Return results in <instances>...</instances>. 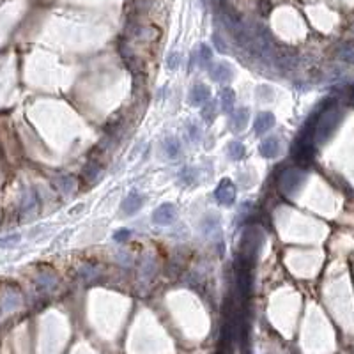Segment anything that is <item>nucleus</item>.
<instances>
[{"instance_id": "f257e3e1", "label": "nucleus", "mask_w": 354, "mask_h": 354, "mask_svg": "<svg viewBox=\"0 0 354 354\" xmlns=\"http://www.w3.org/2000/svg\"><path fill=\"white\" fill-rule=\"evenodd\" d=\"M342 119H344V112L338 106H328L326 110L320 114L317 126L314 131V142L315 144H324L331 135L335 133V129L340 126Z\"/></svg>"}, {"instance_id": "f03ea898", "label": "nucleus", "mask_w": 354, "mask_h": 354, "mask_svg": "<svg viewBox=\"0 0 354 354\" xmlns=\"http://www.w3.org/2000/svg\"><path fill=\"white\" fill-rule=\"evenodd\" d=\"M305 181V172L301 169H289L280 177V189L285 195L294 193Z\"/></svg>"}, {"instance_id": "7ed1b4c3", "label": "nucleus", "mask_w": 354, "mask_h": 354, "mask_svg": "<svg viewBox=\"0 0 354 354\" xmlns=\"http://www.w3.org/2000/svg\"><path fill=\"white\" fill-rule=\"evenodd\" d=\"M214 197L222 206H234L236 202V184L230 179H222L214 192Z\"/></svg>"}, {"instance_id": "20e7f679", "label": "nucleus", "mask_w": 354, "mask_h": 354, "mask_svg": "<svg viewBox=\"0 0 354 354\" xmlns=\"http://www.w3.org/2000/svg\"><path fill=\"white\" fill-rule=\"evenodd\" d=\"M177 218V209L174 204H161L152 212V222L156 225H172Z\"/></svg>"}, {"instance_id": "39448f33", "label": "nucleus", "mask_w": 354, "mask_h": 354, "mask_svg": "<svg viewBox=\"0 0 354 354\" xmlns=\"http://www.w3.org/2000/svg\"><path fill=\"white\" fill-rule=\"evenodd\" d=\"M144 202H145V199H144V195H142V193H139V192H131V193H129V195L124 199V202H122V214H126V216L137 214V212H139V211L142 209Z\"/></svg>"}, {"instance_id": "423d86ee", "label": "nucleus", "mask_w": 354, "mask_h": 354, "mask_svg": "<svg viewBox=\"0 0 354 354\" xmlns=\"http://www.w3.org/2000/svg\"><path fill=\"white\" fill-rule=\"evenodd\" d=\"M209 74L214 81H230L234 78V69L229 62H216L209 66Z\"/></svg>"}, {"instance_id": "0eeeda50", "label": "nucleus", "mask_w": 354, "mask_h": 354, "mask_svg": "<svg viewBox=\"0 0 354 354\" xmlns=\"http://www.w3.org/2000/svg\"><path fill=\"white\" fill-rule=\"evenodd\" d=\"M200 230H202V234L206 237L220 236V216L216 214V212H211V214L204 216Z\"/></svg>"}, {"instance_id": "6e6552de", "label": "nucleus", "mask_w": 354, "mask_h": 354, "mask_svg": "<svg viewBox=\"0 0 354 354\" xmlns=\"http://www.w3.org/2000/svg\"><path fill=\"white\" fill-rule=\"evenodd\" d=\"M248 121H250V112L247 106H241V108H236L232 114V119H230V126H232V131L239 133L243 131L244 128L248 126Z\"/></svg>"}, {"instance_id": "1a4fd4ad", "label": "nucleus", "mask_w": 354, "mask_h": 354, "mask_svg": "<svg viewBox=\"0 0 354 354\" xmlns=\"http://www.w3.org/2000/svg\"><path fill=\"white\" fill-rule=\"evenodd\" d=\"M273 126H275V115L269 114V112H262V114L257 115L253 129H255L257 135H264V133L269 131Z\"/></svg>"}, {"instance_id": "9d476101", "label": "nucleus", "mask_w": 354, "mask_h": 354, "mask_svg": "<svg viewBox=\"0 0 354 354\" xmlns=\"http://www.w3.org/2000/svg\"><path fill=\"white\" fill-rule=\"evenodd\" d=\"M209 99V89L204 84H197L195 87H192L189 91V103L193 106H200Z\"/></svg>"}, {"instance_id": "9b49d317", "label": "nucleus", "mask_w": 354, "mask_h": 354, "mask_svg": "<svg viewBox=\"0 0 354 354\" xmlns=\"http://www.w3.org/2000/svg\"><path fill=\"white\" fill-rule=\"evenodd\" d=\"M280 152V140L277 137H267L264 139V142L260 144V154L264 158H275V156Z\"/></svg>"}, {"instance_id": "f8f14e48", "label": "nucleus", "mask_w": 354, "mask_h": 354, "mask_svg": "<svg viewBox=\"0 0 354 354\" xmlns=\"http://www.w3.org/2000/svg\"><path fill=\"white\" fill-rule=\"evenodd\" d=\"M220 103H222V110L225 114H230L236 106V94H234L232 89H223L220 92Z\"/></svg>"}, {"instance_id": "ddd939ff", "label": "nucleus", "mask_w": 354, "mask_h": 354, "mask_svg": "<svg viewBox=\"0 0 354 354\" xmlns=\"http://www.w3.org/2000/svg\"><path fill=\"white\" fill-rule=\"evenodd\" d=\"M36 285H37V289L43 290V292H51V290L57 287V278L50 273H41L36 280Z\"/></svg>"}, {"instance_id": "4468645a", "label": "nucleus", "mask_w": 354, "mask_h": 354, "mask_svg": "<svg viewBox=\"0 0 354 354\" xmlns=\"http://www.w3.org/2000/svg\"><path fill=\"white\" fill-rule=\"evenodd\" d=\"M163 151H165V154L169 156V158H177L179 154H181V142H179L176 137H167L165 140H163Z\"/></svg>"}, {"instance_id": "2eb2a0df", "label": "nucleus", "mask_w": 354, "mask_h": 354, "mask_svg": "<svg viewBox=\"0 0 354 354\" xmlns=\"http://www.w3.org/2000/svg\"><path fill=\"white\" fill-rule=\"evenodd\" d=\"M227 152H229V158L234 159V161H239L244 156V145L241 142L232 140L229 145H227Z\"/></svg>"}, {"instance_id": "dca6fc26", "label": "nucleus", "mask_w": 354, "mask_h": 354, "mask_svg": "<svg viewBox=\"0 0 354 354\" xmlns=\"http://www.w3.org/2000/svg\"><path fill=\"white\" fill-rule=\"evenodd\" d=\"M16 307H20V296L16 292H7L2 299V308L6 312H11Z\"/></svg>"}, {"instance_id": "f3484780", "label": "nucleus", "mask_w": 354, "mask_h": 354, "mask_svg": "<svg viewBox=\"0 0 354 354\" xmlns=\"http://www.w3.org/2000/svg\"><path fill=\"white\" fill-rule=\"evenodd\" d=\"M55 184L62 193H71L74 189V179L69 176H59L55 179Z\"/></svg>"}, {"instance_id": "a211bd4d", "label": "nucleus", "mask_w": 354, "mask_h": 354, "mask_svg": "<svg viewBox=\"0 0 354 354\" xmlns=\"http://www.w3.org/2000/svg\"><path fill=\"white\" fill-rule=\"evenodd\" d=\"M37 206H39V200H37L36 193H27V195H25V199H23V204H21V209H23V212L34 211Z\"/></svg>"}, {"instance_id": "6ab92c4d", "label": "nucleus", "mask_w": 354, "mask_h": 354, "mask_svg": "<svg viewBox=\"0 0 354 354\" xmlns=\"http://www.w3.org/2000/svg\"><path fill=\"white\" fill-rule=\"evenodd\" d=\"M338 57L340 61L347 62V64H354V44H345L338 51Z\"/></svg>"}, {"instance_id": "aec40b11", "label": "nucleus", "mask_w": 354, "mask_h": 354, "mask_svg": "<svg viewBox=\"0 0 354 354\" xmlns=\"http://www.w3.org/2000/svg\"><path fill=\"white\" fill-rule=\"evenodd\" d=\"M197 57H199L200 64H202V66H207V64H209V62H211V59H212V51H211V48L207 46V44H200L199 51H197Z\"/></svg>"}, {"instance_id": "412c9836", "label": "nucleus", "mask_w": 354, "mask_h": 354, "mask_svg": "<svg viewBox=\"0 0 354 354\" xmlns=\"http://www.w3.org/2000/svg\"><path fill=\"white\" fill-rule=\"evenodd\" d=\"M20 234H11V236H6L0 239V248H13L20 243Z\"/></svg>"}, {"instance_id": "4be33fe9", "label": "nucleus", "mask_w": 354, "mask_h": 354, "mask_svg": "<svg viewBox=\"0 0 354 354\" xmlns=\"http://www.w3.org/2000/svg\"><path fill=\"white\" fill-rule=\"evenodd\" d=\"M216 114H218V110H216L214 103H209V105H206V106H204V110H202V117H204V121H206V122H212V121H214Z\"/></svg>"}, {"instance_id": "5701e85b", "label": "nucleus", "mask_w": 354, "mask_h": 354, "mask_svg": "<svg viewBox=\"0 0 354 354\" xmlns=\"http://www.w3.org/2000/svg\"><path fill=\"white\" fill-rule=\"evenodd\" d=\"M182 62V55L179 53V51H172V53L169 55V59H167V64H169L170 69H176L181 66Z\"/></svg>"}, {"instance_id": "b1692460", "label": "nucleus", "mask_w": 354, "mask_h": 354, "mask_svg": "<svg viewBox=\"0 0 354 354\" xmlns=\"http://www.w3.org/2000/svg\"><path fill=\"white\" fill-rule=\"evenodd\" d=\"M80 277L84 278V280H92V278L98 277V269H96L94 266H84L80 269Z\"/></svg>"}, {"instance_id": "393cba45", "label": "nucleus", "mask_w": 354, "mask_h": 354, "mask_svg": "<svg viewBox=\"0 0 354 354\" xmlns=\"http://www.w3.org/2000/svg\"><path fill=\"white\" fill-rule=\"evenodd\" d=\"M154 269H156V264L152 259H147V262L142 264V273H144L145 278H151L154 275Z\"/></svg>"}, {"instance_id": "a878e982", "label": "nucleus", "mask_w": 354, "mask_h": 354, "mask_svg": "<svg viewBox=\"0 0 354 354\" xmlns=\"http://www.w3.org/2000/svg\"><path fill=\"white\" fill-rule=\"evenodd\" d=\"M188 133H189V139H192L193 142H199L200 140V135H202V133H200V128L195 124V122H189Z\"/></svg>"}, {"instance_id": "bb28decb", "label": "nucleus", "mask_w": 354, "mask_h": 354, "mask_svg": "<svg viewBox=\"0 0 354 354\" xmlns=\"http://www.w3.org/2000/svg\"><path fill=\"white\" fill-rule=\"evenodd\" d=\"M84 174H85V177H87L89 181H92V179H96L99 176V169H98V167H94V165H89L87 169H85Z\"/></svg>"}, {"instance_id": "cd10ccee", "label": "nucleus", "mask_w": 354, "mask_h": 354, "mask_svg": "<svg viewBox=\"0 0 354 354\" xmlns=\"http://www.w3.org/2000/svg\"><path fill=\"white\" fill-rule=\"evenodd\" d=\"M129 230L128 229H122V230H117V232H115V236H114V239L115 241H126L129 237Z\"/></svg>"}, {"instance_id": "c85d7f7f", "label": "nucleus", "mask_w": 354, "mask_h": 354, "mask_svg": "<svg viewBox=\"0 0 354 354\" xmlns=\"http://www.w3.org/2000/svg\"><path fill=\"white\" fill-rule=\"evenodd\" d=\"M212 39H214L216 46H218L220 50H222V51H227V44L223 43V39H220V36H218V34H214V37H212Z\"/></svg>"}]
</instances>
